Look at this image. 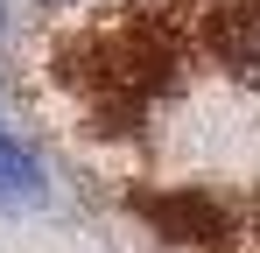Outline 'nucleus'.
I'll list each match as a JSON object with an SVG mask.
<instances>
[{
    "label": "nucleus",
    "mask_w": 260,
    "mask_h": 253,
    "mask_svg": "<svg viewBox=\"0 0 260 253\" xmlns=\"http://www.w3.org/2000/svg\"><path fill=\"white\" fill-rule=\"evenodd\" d=\"M28 197H43V176L28 162V148L0 126V204H28Z\"/></svg>",
    "instance_id": "obj_1"
}]
</instances>
